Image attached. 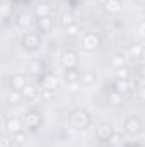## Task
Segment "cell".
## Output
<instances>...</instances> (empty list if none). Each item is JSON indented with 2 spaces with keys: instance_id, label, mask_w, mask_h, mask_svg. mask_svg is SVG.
Instances as JSON below:
<instances>
[{
  "instance_id": "11",
  "label": "cell",
  "mask_w": 145,
  "mask_h": 147,
  "mask_svg": "<svg viewBox=\"0 0 145 147\" xmlns=\"http://www.w3.org/2000/svg\"><path fill=\"white\" fill-rule=\"evenodd\" d=\"M108 103L111 105V106H114V108H119V106H123V103H125V94H123V92H119V91H116V89L109 91V94H108Z\"/></svg>"
},
{
  "instance_id": "31",
  "label": "cell",
  "mask_w": 145,
  "mask_h": 147,
  "mask_svg": "<svg viewBox=\"0 0 145 147\" xmlns=\"http://www.w3.org/2000/svg\"><path fill=\"white\" fill-rule=\"evenodd\" d=\"M12 146H14L12 139H9V137H3L2 139V147H12Z\"/></svg>"
},
{
  "instance_id": "27",
  "label": "cell",
  "mask_w": 145,
  "mask_h": 147,
  "mask_svg": "<svg viewBox=\"0 0 145 147\" xmlns=\"http://www.w3.org/2000/svg\"><path fill=\"white\" fill-rule=\"evenodd\" d=\"M92 82H96V74L92 72L82 74V84H92Z\"/></svg>"
},
{
  "instance_id": "37",
  "label": "cell",
  "mask_w": 145,
  "mask_h": 147,
  "mask_svg": "<svg viewBox=\"0 0 145 147\" xmlns=\"http://www.w3.org/2000/svg\"><path fill=\"white\" fill-rule=\"evenodd\" d=\"M142 58L145 60V48H144V53H142Z\"/></svg>"
},
{
  "instance_id": "36",
  "label": "cell",
  "mask_w": 145,
  "mask_h": 147,
  "mask_svg": "<svg viewBox=\"0 0 145 147\" xmlns=\"http://www.w3.org/2000/svg\"><path fill=\"white\" fill-rule=\"evenodd\" d=\"M97 2H99V3H103V5H104V3H106V2H108V0H97Z\"/></svg>"
},
{
  "instance_id": "3",
  "label": "cell",
  "mask_w": 145,
  "mask_h": 147,
  "mask_svg": "<svg viewBox=\"0 0 145 147\" xmlns=\"http://www.w3.org/2000/svg\"><path fill=\"white\" fill-rule=\"evenodd\" d=\"M60 60H62L63 69H77V65H79V55L75 51H72V50L63 51Z\"/></svg>"
},
{
  "instance_id": "8",
  "label": "cell",
  "mask_w": 145,
  "mask_h": 147,
  "mask_svg": "<svg viewBox=\"0 0 145 147\" xmlns=\"http://www.w3.org/2000/svg\"><path fill=\"white\" fill-rule=\"evenodd\" d=\"M9 84H10V89H14V91H22V89L28 86V79H26L22 74H12L10 79H9Z\"/></svg>"
},
{
  "instance_id": "26",
  "label": "cell",
  "mask_w": 145,
  "mask_h": 147,
  "mask_svg": "<svg viewBox=\"0 0 145 147\" xmlns=\"http://www.w3.org/2000/svg\"><path fill=\"white\" fill-rule=\"evenodd\" d=\"M123 144V137H121V134H113L111 135V139H109V146H113V147H118V146H121Z\"/></svg>"
},
{
  "instance_id": "22",
  "label": "cell",
  "mask_w": 145,
  "mask_h": 147,
  "mask_svg": "<svg viewBox=\"0 0 145 147\" xmlns=\"http://www.w3.org/2000/svg\"><path fill=\"white\" fill-rule=\"evenodd\" d=\"M7 99H9V103L17 105V103H21V99H22V92H21V91H14V89H10Z\"/></svg>"
},
{
  "instance_id": "17",
  "label": "cell",
  "mask_w": 145,
  "mask_h": 147,
  "mask_svg": "<svg viewBox=\"0 0 145 147\" xmlns=\"http://www.w3.org/2000/svg\"><path fill=\"white\" fill-rule=\"evenodd\" d=\"M34 14H36V17H48L50 14H51V7H50V3H46V2H43V3H39L36 5V10H34Z\"/></svg>"
},
{
  "instance_id": "7",
  "label": "cell",
  "mask_w": 145,
  "mask_h": 147,
  "mask_svg": "<svg viewBox=\"0 0 145 147\" xmlns=\"http://www.w3.org/2000/svg\"><path fill=\"white\" fill-rule=\"evenodd\" d=\"M113 134H114V130H113V127H111L109 123H99V125L96 127V137H97L99 140H103V142L109 140Z\"/></svg>"
},
{
  "instance_id": "29",
  "label": "cell",
  "mask_w": 145,
  "mask_h": 147,
  "mask_svg": "<svg viewBox=\"0 0 145 147\" xmlns=\"http://www.w3.org/2000/svg\"><path fill=\"white\" fill-rule=\"evenodd\" d=\"M80 89V80H77V82H70L68 84V91L70 92H77Z\"/></svg>"
},
{
  "instance_id": "14",
  "label": "cell",
  "mask_w": 145,
  "mask_h": 147,
  "mask_svg": "<svg viewBox=\"0 0 145 147\" xmlns=\"http://www.w3.org/2000/svg\"><path fill=\"white\" fill-rule=\"evenodd\" d=\"M104 10L108 14H119L121 12V2L119 0H108L104 3Z\"/></svg>"
},
{
  "instance_id": "21",
  "label": "cell",
  "mask_w": 145,
  "mask_h": 147,
  "mask_svg": "<svg viewBox=\"0 0 145 147\" xmlns=\"http://www.w3.org/2000/svg\"><path fill=\"white\" fill-rule=\"evenodd\" d=\"M114 89L116 91H119V92H130V82L128 80H123V79H116V82H114Z\"/></svg>"
},
{
  "instance_id": "6",
  "label": "cell",
  "mask_w": 145,
  "mask_h": 147,
  "mask_svg": "<svg viewBox=\"0 0 145 147\" xmlns=\"http://www.w3.org/2000/svg\"><path fill=\"white\" fill-rule=\"evenodd\" d=\"M39 45H41V38L38 33H26L22 38V46L26 50H36Z\"/></svg>"
},
{
  "instance_id": "24",
  "label": "cell",
  "mask_w": 145,
  "mask_h": 147,
  "mask_svg": "<svg viewBox=\"0 0 145 147\" xmlns=\"http://www.w3.org/2000/svg\"><path fill=\"white\" fill-rule=\"evenodd\" d=\"M10 139H12V142H14L15 146H22V144L28 140V137H26V134H24V132L14 134V135H10Z\"/></svg>"
},
{
  "instance_id": "28",
  "label": "cell",
  "mask_w": 145,
  "mask_h": 147,
  "mask_svg": "<svg viewBox=\"0 0 145 147\" xmlns=\"http://www.w3.org/2000/svg\"><path fill=\"white\" fill-rule=\"evenodd\" d=\"M137 33H138V36L145 39V21H142L140 24H138V28H137Z\"/></svg>"
},
{
  "instance_id": "2",
  "label": "cell",
  "mask_w": 145,
  "mask_h": 147,
  "mask_svg": "<svg viewBox=\"0 0 145 147\" xmlns=\"http://www.w3.org/2000/svg\"><path fill=\"white\" fill-rule=\"evenodd\" d=\"M99 36L96 34V33H85L84 36H82V48L85 50V51H94V50H97L99 48Z\"/></svg>"
},
{
  "instance_id": "10",
  "label": "cell",
  "mask_w": 145,
  "mask_h": 147,
  "mask_svg": "<svg viewBox=\"0 0 145 147\" xmlns=\"http://www.w3.org/2000/svg\"><path fill=\"white\" fill-rule=\"evenodd\" d=\"M36 26L41 33H50V31L55 28V19H53L51 16H48V17H39L36 21Z\"/></svg>"
},
{
  "instance_id": "25",
  "label": "cell",
  "mask_w": 145,
  "mask_h": 147,
  "mask_svg": "<svg viewBox=\"0 0 145 147\" xmlns=\"http://www.w3.org/2000/svg\"><path fill=\"white\" fill-rule=\"evenodd\" d=\"M130 69L128 67H119L116 69V79H123V80H128L130 79Z\"/></svg>"
},
{
  "instance_id": "12",
  "label": "cell",
  "mask_w": 145,
  "mask_h": 147,
  "mask_svg": "<svg viewBox=\"0 0 145 147\" xmlns=\"http://www.w3.org/2000/svg\"><path fill=\"white\" fill-rule=\"evenodd\" d=\"M41 86H43V89L55 91V89L58 87V79H56V75H55V74H46V75H43Z\"/></svg>"
},
{
  "instance_id": "33",
  "label": "cell",
  "mask_w": 145,
  "mask_h": 147,
  "mask_svg": "<svg viewBox=\"0 0 145 147\" xmlns=\"http://www.w3.org/2000/svg\"><path fill=\"white\" fill-rule=\"evenodd\" d=\"M67 33H68V34H77V33H79V24H73V26H70V28L67 29Z\"/></svg>"
},
{
  "instance_id": "13",
  "label": "cell",
  "mask_w": 145,
  "mask_h": 147,
  "mask_svg": "<svg viewBox=\"0 0 145 147\" xmlns=\"http://www.w3.org/2000/svg\"><path fill=\"white\" fill-rule=\"evenodd\" d=\"M144 48H145V46L138 45V43H133V45H130V46H128V55H130V58H133V60H138V58H142Z\"/></svg>"
},
{
  "instance_id": "30",
  "label": "cell",
  "mask_w": 145,
  "mask_h": 147,
  "mask_svg": "<svg viewBox=\"0 0 145 147\" xmlns=\"http://www.w3.org/2000/svg\"><path fill=\"white\" fill-rule=\"evenodd\" d=\"M9 14H10V5L9 3H3L2 5V16H3V19H7Z\"/></svg>"
},
{
  "instance_id": "5",
  "label": "cell",
  "mask_w": 145,
  "mask_h": 147,
  "mask_svg": "<svg viewBox=\"0 0 145 147\" xmlns=\"http://www.w3.org/2000/svg\"><path fill=\"white\" fill-rule=\"evenodd\" d=\"M41 121H43V118H41V113H38V111H28L24 115V123L31 130H36L41 125Z\"/></svg>"
},
{
  "instance_id": "9",
  "label": "cell",
  "mask_w": 145,
  "mask_h": 147,
  "mask_svg": "<svg viewBox=\"0 0 145 147\" xmlns=\"http://www.w3.org/2000/svg\"><path fill=\"white\" fill-rule=\"evenodd\" d=\"M5 128H7V132H9L10 135L19 134V132H22V121H21L17 116H9V118L5 120Z\"/></svg>"
},
{
  "instance_id": "19",
  "label": "cell",
  "mask_w": 145,
  "mask_h": 147,
  "mask_svg": "<svg viewBox=\"0 0 145 147\" xmlns=\"http://www.w3.org/2000/svg\"><path fill=\"white\" fill-rule=\"evenodd\" d=\"M21 92H22V98H24V99H28V101L36 99V98H38V89L34 87V86H29V84H28Z\"/></svg>"
},
{
  "instance_id": "35",
  "label": "cell",
  "mask_w": 145,
  "mask_h": 147,
  "mask_svg": "<svg viewBox=\"0 0 145 147\" xmlns=\"http://www.w3.org/2000/svg\"><path fill=\"white\" fill-rule=\"evenodd\" d=\"M140 72H142V75H144V77H145V63H144V65H142V69H140Z\"/></svg>"
},
{
  "instance_id": "18",
  "label": "cell",
  "mask_w": 145,
  "mask_h": 147,
  "mask_svg": "<svg viewBox=\"0 0 145 147\" xmlns=\"http://www.w3.org/2000/svg\"><path fill=\"white\" fill-rule=\"evenodd\" d=\"M63 77H65V80H67L68 84H70V82H77V80H82L80 72H79L77 69H65Z\"/></svg>"
},
{
  "instance_id": "23",
  "label": "cell",
  "mask_w": 145,
  "mask_h": 147,
  "mask_svg": "<svg viewBox=\"0 0 145 147\" xmlns=\"http://www.w3.org/2000/svg\"><path fill=\"white\" fill-rule=\"evenodd\" d=\"M29 72L33 74V75L41 74L43 72V62H41V60H33V62L29 63Z\"/></svg>"
},
{
  "instance_id": "32",
  "label": "cell",
  "mask_w": 145,
  "mask_h": 147,
  "mask_svg": "<svg viewBox=\"0 0 145 147\" xmlns=\"http://www.w3.org/2000/svg\"><path fill=\"white\" fill-rule=\"evenodd\" d=\"M137 96H138L142 101H145V86H140V87H138V91H137Z\"/></svg>"
},
{
  "instance_id": "4",
  "label": "cell",
  "mask_w": 145,
  "mask_h": 147,
  "mask_svg": "<svg viewBox=\"0 0 145 147\" xmlns=\"http://www.w3.org/2000/svg\"><path fill=\"white\" fill-rule=\"evenodd\" d=\"M125 130L128 135H138L142 132V123L137 116H128L125 120Z\"/></svg>"
},
{
  "instance_id": "20",
  "label": "cell",
  "mask_w": 145,
  "mask_h": 147,
  "mask_svg": "<svg viewBox=\"0 0 145 147\" xmlns=\"http://www.w3.org/2000/svg\"><path fill=\"white\" fill-rule=\"evenodd\" d=\"M111 65L114 69H119V67H125V55L123 53H114L111 57Z\"/></svg>"
},
{
  "instance_id": "16",
  "label": "cell",
  "mask_w": 145,
  "mask_h": 147,
  "mask_svg": "<svg viewBox=\"0 0 145 147\" xmlns=\"http://www.w3.org/2000/svg\"><path fill=\"white\" fill-rule=\"evenodd\" d=\"M60 24H62L65 29H68L70 26L77 24V19H75V16H73V14L65 12V14H62V16H60Z\"/></svg>"
},
{
  "instance_id": "1",
  "label": "cell",
  "mask_w": 145,
  "mask_h": 147,
  "mask_svg": "<svg viewBox=\"0 0 145 147\" xmlns=\"http://www.w3.org/2000/svg\"><path fill=\"white\" fill-rule=\"evenodd\" d=\"M68 118H70L72 127L77 128V130H85L91 125V115L84 110V108H75V110H72Z\"/></svg>"
},
{
  "instance_id": "15",
  "label": "cell",
  "mask_w": 145,
  "mask_h": 147,
  "mask_svg": "<svg viewBox=\"0 0 145 147\" xmlns=\"http://www.w3.org/2000/svg\"><path fill=\"white\" fill-rule=\"evenodd\" d=\"M15 22H17V26H19V28H22V29H28V28L33 24V19H31V16H29V14L22 12V14H19V16H17Z\"/></svg>"
},
{
  "instance_id": "34",
  "label": "cell",
  "mask_w": 145,
  "mask_h": 147,
  "mask_svg": "<svg viewBox=\"0 0 145 147\" xmlns=\"http://www.w3.org/2000/svg\"><path fill=\"white\" fill-rule=\"evenodd\" d=\"M53 92H55V91H48V89H43V98H44V99H51V98H53Z\"/></svg>"
}]
</instances>
